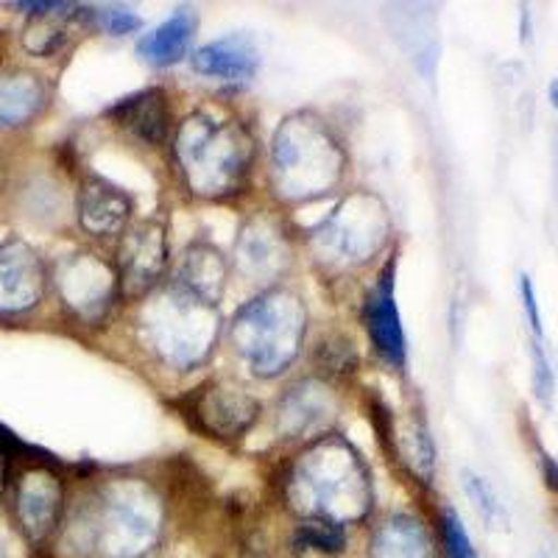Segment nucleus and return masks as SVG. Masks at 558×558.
I'll list each match as a JSON object with an SVG mask.
<instances>
[{
  "instance_id": "1",
  "label": "nucleus",
  "mask_w": 558,
  "mask_h": 558,
  "mask_svg": "<svg viewBox=\"0 0 558 558\" xmlns=\"http://www.w3.org/2000/svg\"><path fill=\"white\" fill-rule=\"evenodd\" d=\"M372 497L366 463L338 436L316 438L286 477L288 506L305 520L352 525L372 511Z\"/></svg>"
},
{
  "instance_id": "2",
  "label": "nucleus",
  "mask_w": 558,
  "mask_h": 558,
  "mask_svg": "<svg viewBox=\"0 0 558 558\" xmlns=\"http://www.w3.org/2000/svg\"><path fill=\"white\" fill-rule=\"evenodd\" d=\"M173 157L193 196L229 198L241 193L252 171L254 143L235 118L193 112L179 123Z\"/></svg>"
},
{
  "instance_id": "3",
  "label": "nucleus",
  "mask_w": 558,
  "mask_h": 558,
  "mask_svg": "<svg viewBox=\"0 0 558 558\" xmlns=\"http://www.w3.org/2000/svg\"><path fill=\"white\" fill-rule=\"evenodd\" d=\"M347 171V151L313 112L288 114L271 140V182L286 202H313L336 191Z\"/></svg>"
},
{
  "instance_id": "4",
  "label": "nucleus",
  "mask_w": 558,
  "mask_h": 558,
  "mask_svg": "<svg viewBox=\"0 0 558 558\" xmlns=\"http://www.w3.org/2000/svg\"><path fill=\"white\" fill-rule=\"evenodd\" d=\"M221 332L218 305L177 286L159 288L140 311V336L151 355L177 372L196 368L213 355Z\"/></svg>"
},
{
  "instance_id": "5",
  "label": "nucleus",
  "mask_w": 558,
  "mask_h": 558,
  "mask_svg": "<svg viewBox=\"0 0 558 558\" xmlns=\"http://www.w3.org/2000/svg\"><path fill=\"white\" fill-rule=\"evenodd\" d=\"M307 332V307L299 293L277 288L243 305L232 318V343L252 375L271 377L291 368Z\"/></svg>"
},
{
  "instance_id": "6",
  "label": "nucleus",
  "mask_w": 558,
  "mask_h": 558,
  "mask_svg": "<svg viewBox=\"0 0 558 558\" xmlns=\"http://www.w3.org/2000/svg\"><path fill=\"white\" fill-rule=\"evenodd\" d=\"M96 553L101 558H146L162 536V500L148 483L121 477L89 495Z\"/></svg>"
},
{
  "instance_id": "7",
  "label": "nucleus",
  "mask_w": 558,
  "mask_h": 558,
  "mask_svg": "<svg viewBox=\"0 0 558 558\" xmlns=\"http://www.w3.org/2000/svg\"><path fill=\"white\" fill-rule=\"evenodd\" d=\"M391 218L386 204L372 193H352L311 232L316 260L332 271L368 263L388 243Z\"/></svg>"
},
{
  "instance_id": "8",
  "label": "nucleus",
  "mask_w": 558,
  "mask_h": 558,
  "mask_svg": "<svg viewBox=\"0 0 558 558\" xmlns=\"http://www.w3.org/2000/svg\"><path fill=\"white\" fill-rule=\"evenodd\" d=\"M59 299L82 322H101L121 293L118 271L98 254H70L53 271Z\"/></svg>"
},
{
  "instance_id": "9",
  "label": "nucleus",
  "mask_w": 558,
  "mask_h": 558,
  "mask_svg": "<svg viewBox=\"0 0 558 558\" xmlns=\"http://www.w3.org/2000/svg\"><path fill=\"white\" fill-rule=\"evenodd\" d=\"M193 425L213 438H241L260 418V402L235 383L216 380L191 397Z\"/></svg>"
},
{
  "instance_id": "10",
  "label": "nucleus",
  "mask_w": 558,
  "mask_h": 558,
  "mask_svg": "<svg viewBox=\"0 0 558 558\" xmlns=\"http://www.w3.org/2000/svg\"><path fill=\"white\" fill-rule=\"evenodd\" d=\"M238 271L257 286H271L291 266V243L286 229L268 213L248 218L235 241Z\"/></svg>"
},
{
  "instance_id": "11",
  "label": "nucleus",
  "mask_w": 558,
  "mask_h": 558,
  "mask_svg": "<svg viewBox=\"0 0 558 558\" xmlns=\"http://www.w3.org/2000/svg\"><path fill=\"white\" fill-rule=\"evenodd\" d=\"M168 266L166 223L143 221L123 235L118 252V282L126 299L148 296Z\"/></svg>"
},
{
  "instance_id": "12",
  "label": "nucleus",
  "mask_w": 558,
  "mask_h": 558,
  "mask_svg": "<svg viewBox=\"0 0 558 558\" xmlns=\"http://www.w3.org/2000/svg\"><path fill=\"white\" fill-rule=\"evenodd\" d=\"M62 506V477L48 466H32L14 483V520L32 545H43L57 531Z\"/></svg>"
},
{
  "instance_id": "13",
  "label": "nucleus",
  "mask_w": 558,
  "mask_h": 558,
  "mask_svg": "<svg viewBox=\"0 0 558 558\" xmlns=\"http://www.w3.org/2000/svg\"><path fill=\"white\" fill-rule=\"evenodd\" d=\"M48 274L26 241L0 243V316H20L43 302Z\"/></svg>"
},
{
  "instance_id": "14",
  "label": "nucleus",
  "mask_w": 558,
  "mask_h": 558,
  "mask_svg": "<svg viewBox=\"0 0 558 558\" xmlns=\"http://www.w3.org/2000/svg\"><path fill=\"white\" fill-rule=\"evenodd\" d=\"M78 223L93 238L123 235L132 218V198L101 177H87L78 187Z\"/></svg>"
},
{
  "instance_id": "15",
  "label": "nucleus",
  "mask_w": 558,
  "mask_h": 558,
  "mask_svg": "<svg viewBox=\"0 0 558 558\" xmlns=\"http://www.w3.org/2000/svg\"><path fill=\"white\" fill-rule=\"evenodd\" d=\"M277 413L279 433H286L288 438L316 436L336 416V397L322 383L305 380L279 400Z\"/></svg>"
},
{
  "instance_id": "16",
  "label": "nucleus",
  "mask_w": 558,
  "mask_h": 558,
  "mask_svg": "<svg viewBox=\"0 0 558 558\" xmlns=\"http://www.w3.org/2000/svg\"><path fill=\"white\" fill-rule=\"evenodd\" d=\"M366 327L377 355L391 366L405 363V330H402L397 299H393V266L380 274L377 286L366 299Z\"/></svg>"
},
{
  "instance_id": "17",
  "label": "nucleus",
  "mask_w": 558,
  "mask_h": 558,
  "mask_svg": "<svg viewBox=\"0 0 558 558\" xmlns=\"http://www.w3.org/2000/svg\"><path fill=\"white\" fill-rule=\"evenodd\" d=\"M191 64L202 76L246 82L260 70V48L246 34H229V37L207 43L193 51Z\"/></svg>"
},
{
  "instance_id": "18",
  "label": "nucleus",
  "mask_w": 558,
  "mask_h": 558,
  "mask_svg": "<svg viewBox=\"0 0 558 558\" xmlns=\"http://www.w3.org/2000/svg\"><path fill=\"white\" fill-rule=\"evenodd\" d=\"M107 114L121 129L134 134L148 146H159L171 132V107H168L166 89L148 87L143 93L121 98L114 107L107 109Z\"/></svg>"
},
{
  "instance_id": "19",
  "label": "nucleus",
  "mask_w": 558,
  "mask_h": 558,
  "mask_svg": "<svg viewBox=\"0 0 558 558\" xmlns=\"http://www.w3.org/2000/svg\"><path fill=\"white\" fill-rule=\"evenodd\" d=\"M45 104H48V89L43 78L26 70L0 73V132L32 123Z\"/></svg>"
},
{
  "instance_id": "20",
  "label": "nucleus",
  "mask_w": 558,
  "mask_h": 558,
  "mask_svg": "<svg viewBox=\"0 0 558 558\" xmlns=\"http://www.w3.org/2000/svg\"><path fill=\"white\" fill-rule=\"evenodd\" d=\"M198 17L191 9H179L173 17H168L166 23H159L157 28L146 34V37L137 43V53L146 59L154 68H168V64H177L187 57L191 51V43L196 37Z\"/></svg>"
},
{
  "instance_id": "21",
  "label": "nucleus",
  "mask_w": 558,
  "mask_h": 558,
  "mask_svg": "<svg viewBox=\"0 0 558 558\" xmlns=\"http://www.w3.org/2000/svg\"><path fill=\"white\" fill-rule=\"evenodd\" d=\"M368 558H433L430 533L413 517H391L368 542Z\"/></svg>"
},
{
  "instance_id": "22",
  "label": "nucleus",
  "mask_w": 558,
  "mask_h": 558,
  "mask_svg": "<svg viewBox=\"0 0 558 558\" xmlns=\"http://www.w3.org/2000/svg\"><path fill=\"white\" fill-rule=\"evenodd\" d=\"M179 286L202 296L204 302L218 305L223 286H227V263L221 252L207 243H196L184 252L182 266H179Z\"/></svg>"
},
{
  "instance_id": "23",
  "label": "nucleus",
  "mask_w": 558,
  "mask_h": 558,
  "mask_svg": "<svg viewBox=\"0 0 558 558\" xmlns=\"http://www.w3.org/2000/svg\"><path fill=\"white\" fill-rule=\"evenodd\" d=\"M17 9H28L26 32H23V48L34 57H51L59 51L68 34V20L76 14L73 3H17Z\"/></svg>"
},
{
  "instance_id": "24",
  "label": "nucleus",
  "mask_w": 558,
  "mask_h": 558,
  "mask_svg": "<svg viewBox=\"0 0 558 558\" xmlns=\"http://www.w3.org/2000/svg\"><path fill=\"white\" fill-rule=\"evenodd\" d=\"M397 447H400L402 461L411 466L413 475L422 483L433 481V470H436V450H433V441L427 436V430L418 422H405V425L397 430Z\"/></svg>"
},
{
  "instance_id": "25",
  "label": "nucleus",
  "mask_w": 558,
  "mask_h": 558,
  "mask_svg": "<svg viewBox=\"0 0 558 558\" xmlns=\"http://www.w3.org/2000/svg\"><path fill=\"white\" fill-rule=\"evenodd\" d=\"M296 550H318L327 556H338L347 547V533L341 525L327 520H305L293 536Z\"/></svg>"
},
{
  "instance_id": "26",
  "label": "nucleus",
  "mask_w": 558,
  "mask_h": 558,
  "mask_svg": "<svg viewBox=\"0 0 558 558\" xmlns=\"http://www.w3.org/2000/svg\"><path fill=\"white\" fill-rule=\"evenodd\" d=\"M463 486H466V495L475 502L477 514L486 520V525L497 527V531H508V511L495 488H492V483L477 477L475 472H463Z\"/></svg>"
},
{
  "instance_id": "27",
  "label": "nucleus",
  "mask_w": 558,
  "mask_h": 558,
  "mask_svg": "<svg viewBox=\"0 0 558 558\" xmlns=\"http://www.w3.org/2000/svg\"><path fill=\"white\" fill-rule=\"evenodd\" d=\"M531 366H533V393L545 408L553 405V391H556V377H553L550 361L542 347V341L531 338Z\"/></svg>"
},
{
  "instance_id": "28",
  "label": "nucleus",
  "mask_w": 558,
  "mask_h": 558,
  "mask_svg": "<svg viewBox=\"0 0 558 558\" xmlns=\"http://www.w3.org/2000/svg\"><path fill=\"white\" fill-rule=\"evenodd\" d=\"M441 536H445L447 556L450 558H477L475 545H472L470 533L463 527V522L458 520V514L452 508L445 511V520H441Z\"/></svg>"
},
{
  "instance_id": "29",
  "label": "nucleus",
  "mask_w": 558,
  "mask_h": 558,
  "mask_svg": "<svg viewBox=\"0 0 558 558\" xmlns=\"http://www.w3.org/2000/svg\"><path fill=\"white\" fill-rule=\"evenodd\" d=\"M93 17H96L98 26L107 34H112V37H123V34H132L143 26L140 14H134L132 9L123 7H104L98 9V12H93Z\"/></svg>"
},
{
  "instance_id": "30",
  "label": "nucleus",
  "mask_w": 558,
  "mask_h": 558,
  "mask_svg": "<svg viewBox=\"0 0 558 558\" xmlns=\"http://www.w3.org/2000/svg\"><path fill=\"white\" fill-rule=\"evenodd\" d=\"M522 282H520V291H522V305H525V316H527V324H531V332L536 341H542V313H539V302H536V288H533L531 277L527 274H522Z\"/></svg>"
},
{
  "instance_id": "31",
  "label": "nucleus",
  "mask_w": 558,
  "mask_h": 558,
  "mask_svg": "<svg viewBox=\"0 0 558 558\" xmlns=\"http://www.w3.org/2000/svg\"><path fill=\"white\" fill-rule=\"evenodd\" d=\"M539 461H542V477H545L547 488H550L553 495H558V458L542 452Z\"/></svg>"
},
{
  "instance_id": "32",
  "label": "nucleus",
  "mask_w": 558,
  "mask_h": 558,
  "mask_svg": "<svg viewBox=\"0 0 558 558\" xmlns=\"http://www.w3.org/2000/svg\"><path fill=\"white\" fill-rule=\"evenodd\" d=\"M7 483H9V461H7V452L0 450V497L7 495Z\"/></svg>"
},
{
  "instance_id": "33",
  "label": "nucleus",
  "mask_w": 558,
  "mask_h": 558,
  "mask_svg": "<svg viewBox=\"0 0 558 558\" xmlns=\"http://www.w3.org/2000/svg\"><path fill=\"white\" fill-rule=\"evenodd\" d=\"M547 93H550V104H553V109H556V112H558V78H553L550 87H547Z\"/></svg>"
},
{
  "instance_id": "34",
  "label": "nucleus",
  "mask_w": 558,
  "mask_h": 558,
  "mask_svg": "<svg viewBox=\"0 0 558 558\" xmlns=\"http://www.w3.org/2000/svg\"><path fill=\"white\" fill-rule=\"evenodd\" d=\"M7 556V547H3V539H0V558Z\"/></svg>"
}]
</instances>
